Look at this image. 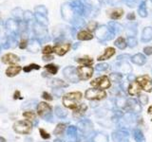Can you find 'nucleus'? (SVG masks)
Segmentation results:
<instances>
[{"label":"nucleus","mask_w":152,"mask_h":142,"mask_svg":"<svg viewBox=\"0 0 152 142\" xmlns=\"http://www.w3.org/2000/svg\"><path fill=\"white\" fill-rule=\"evenodd\" d=\"M96 36L100 41H108L113 39V37L115 36L109 30L107 26H102L96 30Z\"/></svg>","instance_id":"39448f33"},{"label":"nucleus","mask_w":152,"mask_h":142,"mask_svg":"<svg viewBox=\"0 0 152 142\" xmlns=\"http://www.w3.org/2000/svg\"><path fill=\"white\" fill-rule=\"evenodd\" d=\"M21 70H22V67L20 65L12 64L6 69L5 73H6V75L8 76V77H14V76H16V75H18L19 73H20Z\"/></svg>","instance_id":"ddd939ff"},{"label":"nucleus","mask_w":152,"mask_h":142,"mask_svg":"<svg viewBox=\"0 0 152 142\" xmlns=\"http://www.w3.org/2000/svg\"><path fill=\"white\" fill-rule=\"evenodd\" d=\"M126 31L128 33V36H134L137 32V24L134 22L129 23L126 26Z\"/></svg>","instance_id":"5701e85b"},{"label":"nucleus","mask_w":152,"mask_h":142,"mask_svg":"<svg viewBox=\"0 0 152 142\" xmlns=\"http://www.w3.org/2000/svg\"><path fill=\"white\" fill-rule=\"evenodd\" d=\"M90 84L94 86L95 88L98 89H107L110 87V80H109L107 76H102V77H99L97 79H95L94 80H92Z\"/></svg>","instance_id":"423d86ee"},{"label":"nucleus","mask_w":152,"mask_h":142,"mask_svg":"<svg viewBox=\"0 0 152 142\" xmlns=\"http://www.w3.org/2000/svg\"><path fill=\"white\" fill-rule=\"evenodd\" d=\"M97 28V23L94 22V21H91L88 23V30L90 32V31H93V30H96Z\"/></svg>","instance_id":"58836bf2"},{"label":"nucleus","mask_w":152,"mask_h":142,"mask_svg":"<svg viewBox=\"0 0 152 142\" xmlns=\"http://www.w3.org/2000/svg\"><path fill=\"white\" fill-rule=\"evenodd\" d=\"M107 27L109 28V30H111V32L113 33L114 35L119 34V33H120V32L123 30V27H122V25H120L119 23L114 22V21L109 22V23H108V25H107Z\"/></svg>","instance_id":"f3484780"},{"label":"nucleus","mask_w":152,"mask_h":142,"mask_svg":"<svg viewBox=\"0 0 152 142\" xmlns=\"http://www.w3.org/2000/svg\"><path fill=\"white\" fill-rule=\"evenodd\" d=\"M13 130L17 134L21 135H28L30 134L32 130V123L28 120H18L13 124Z\"/></svg>","instance_id":"f03ea898"},{"label":"nucleus","mask_w":152,"mask_h":142,"mask_svg":"<svg viewBox=\"0 0 152 142\" xmlns=\"http://www.w3.org/2000/svg\"><path fill=\"white\" fill-rule=\"evenodd\" d=\"M108 68V64L106 63H102V64H98L96 65V70L98 71H104Z\"/></svg>","instance_id":"4c0bfd02"},{"label":"nucleus","mask_w":152,"mask_h":142,"mask_svg":"<svg viewBox=\"0 0 152 142\" xmlns=\"http://www.w3.org/2000/svg\"><path fill=\"white\" fill-rule=\"evenodd\" d=\"M68 135L69 136H75L76 135V128L74 126H70L68 130Z\"/></svg>","instance_id":"79ce46f5"},{"label":"nucleus","mask_w":152,"mask_h":142,"mask_svg":"<svg viewBox=\"0 0 152 142\" xmlns=\"http://www.w3.org/2000/svg\"><path fill=\"white\" fill-rule=\"evenodd\" d=\"M133 136H134V139L136 142H145V141L144 135H142V131L139 129H136L134 131V135H133Z\"/></svg>","instance_id":"c85d7f7f"},{"label":"nucleus","mask_w":152,"mask_h":142,"mask_svg":"<svg viewBox=\"0 0 152 142\" xmlns=\"http://www.w3.org/2000/svg\"><path fill=\"white\" fill-rule=\"evenodd\" d=\"M114 54H115V49H114V47H107V49L104 50V54H102L101 56H99L97 58V60L98 61L108 60V59H110Z\"/></svg>","instance_id":"2eb2a0df"},{"label":"nucleus","mask_w":152,"mask_h":142,"mask_svg":"<svg viewBox=\"0 0 152 142\" xmlns=\"http://www.w3.org/2000/svg\"><path fill=\"white\" fill-rule=\"evenodd\" d=\"M13 99H22L21 96H20V91H15L14 92V95H13Z\"/></svg>","instance_id":"8fccbe9b"},{"label":"nucleus","mask_w":152,"mask_h":142,"mask_svg":"<svg viewBox=\"0 0 152 142\" xmlns=\"http://www.w3.org/2000/svg\"><path fill=\"white\" fill-rule=\"evenodd\" d=\"M126 44H127V46H129L130 47L136 46H137V40H136L135 36H127Z\"/></svg>","instance_id":"f704fd0d"},{"label":"nucleus","mask_w":152,"mask_h":142,"mask_svg":"<svg viewBox=\"0 0 152 142\" xmlns=\"http://www.w3.org/2000/svg\"><path fill=\"white\" fill-rule=\"evenodd\" d=\"M42 98H43V99H45L46 101H52V99H53V98H52L51 95L49 94L48 92H43V94H42Z\"/></svg>","instance_id":"37998d69"},{"label":"nucleus","mask_w":152,"mask_h":142,"mask_svg":"<svg viewBox=\"0 0 152 142\" xmlns=\"http://www.w3.org/2000/svg\"><path fill=\"white\" fill-rule=\"evenodd\" d=\"M107 96L106 92L104 90L98 89V88H90L88 89L85 93L86 99H89V101H99V99H103Z\"/></svg>","instance_id":"7ed1b4c3"},{"label":"nucleus","mask_w":152,"mask_h":142,"mask_svg":"<svg viewBox=\"0 0 152 142\" xmlns=\"http://www.w3.org/2000/svg\"><path fill=\"white\" fill-rule=\"evenodd\" d=\"M140 101L142 102V104H147V101H148V98H147L145 95H140Z\"/></svg>","instance_id":"c03bdc74"},{"label":"nucleus","mask_w":152,"mask_h":142,"mask_svg":"<svg viewBox=\"0 0 152 142\" xmlns=\"http://www.w3.org/2000/svg\"><path fill=\"white\" fill-rule=\"evenodd\" d=\"M124 14V11L122 9H116L112 11L109 14V17H110L112 20H118V19H120Z\"/></svg>","instance_id":"4be33fe9"},{"label":"nucleus","mask_w":152,"mask_h":142,"mask_svg":"<svg viewBox=\"0 0 152 142\" xmlns=\"http://www.w3.org/2000/svg\"><path fill=\"white\" fill-rule=\"evenodd\" d=\"M141 91V87L139 83H138L136 80L135 82H132L129 86H128V94L131 95V96H135V95H138Z\"/></svg>","instance_id":"a211bd4d"},{"label":"nucleus","mask_w":152,"mask_h":142,"mask_svg":"<svg viewBox=\"0 0 152 142\" xmlns=\"http://www.w3.org/2000/svg\"><path fill=\"white\" fill-rule=\"evenodd\" d=\"M136 82L139 83L141 89H144L145 91L150 92L152 91V80L149 79L148 76H142L137 79Z\"/></svg>","instance_id":"1a4fd4ad"},{"label":"nucleus","mask_w":152,"mask_h":142,"mask_svg":"<svg viewBox=\"0 0 152 142\" xmlns=\"http://www.w3.org/2000/svg\"><path fill=\"white\" fill-rule=\"evenodd\" d=\"M131 61L137 65H142L145 64L146 59H145V55H142V53H137L134 56L131 57Z\"/></svg>","instance_id":"6ab92c4d"},{"label":"nucleus","mask_w":152,"mask_h":142,"mask_svg":"<svg viewBox=\"0 0 152 142\" xmlns=\"http://www.w3.org/2000/svg\"><path fill=\"white\" fill-rule=\"evenodd\" d=\"M95 141L96 142H107V138L106 135H98L95 137Z\"/></svg>","instance_id":"ea45409f"},{"label":"nucleus","mask_w":152,"mask_h":142,"mask_svg":"<svg viewBox=\"0 0 152 142\" xmlns=\"http://www.w3.org/2000/svg\"><path fill=\"white\" fill-rule=\"evenodd\" d=\"M49 84L53 88H63V87L69 86L68 83H66V82H64V80H60V79H52L50 80Z\"/></svg>","instance_id":"dca6fc26"},{"label":"nucleus","mask_w":152,"mask_h":142,"mask_svg":"<svg viewBox=\"0 0 152 142\" xmlns=\"http://www.w3.org/2000/svg\"><path fill=\"white\" fill-rule=\"evenodd\" d=\"M55 115L59 117H66V115H68V113H66L65 109H63L60 106H57V107H55Z\"/></svg>","instance_id":"72a5a7b5"},{"label":"nucleus","mask_w":152,"mask_h":142,"mask_svg":"<svg viewBox=\"0 0 152 142\" xmlns=\"http://www.w3.org/2000/svg\"><path fill=\"white\" fill-rule=\"evenodd\" d=\"M125 58H129V55H126V54H123V55H120V56H118V60H125Z\"/></svg>","instance_id":"3c124183"},{"label":"nucleus","mask_w":152,"mask_h":142,"mask_svg":"<svg viewBox=\"0 0 152 142\" xmlns=\"http://www.w3.org/2000/svg\"><path fill=\"white\" fill-rule=\"evenodd\" d=\"M1 61L3 64H16L18 62H19V57L13 53H7L2 56Z\"/></svg>","instance_id":"9b49d317"},{"label":"nucleus","mask_w":152,"mask_h":142,"mask_svg":"<svg viewBox=\"0 0 152 142\" xmlns=\"http://www.w3.org/2000/svg\"><path fill=\"white\" fill-rule=\"evenodd\" d=\"M119 70H120L121 72H123V73H126L127 74V73L131 72V67L127 63H126V62H123V63H121L120 64H119Z\"/></svg>","instance_id":"c756f323"},{"label":"nucleus","mask_w":152,"mask_h":142,"mask_svg":"<svg viewBox=\"0 0 152 142\" xmlns=\"http://www.w3.org/2000/svg\"><path fill=\"white\" fill-rule=\"evenodd\" d=\"M63 73L65 78L71 83H78L80 80L77 74V69L74 68L73 66H68V67H66L63 71Z\"/></svg>","instance_id":"6e6552de"},{"label":"nucleus","mask_w":152,"mask_h":142,"mask_svg":"<svg viewBox=\"0 0 152 142\" xmlns=\"http://www.w3.org/2000/svg\"><path fill=\"white\" fill-rule=\"evenodd\" d=\"M26 46H27V40H22L20 45H19V47L20 49H25Z\"/></svg>","instance_id":"09e8293b"},{"label":"nucleus","mask_w":152,"mask_h":142,"mask_svg":"<svg viewBox=\"0 0 152 142\" xmlns=\"http://www.w3.org/2000/svg\"><path fill=\"white\" fill-rule=\"evenodd\" d=\"M121 78H122V76L120 74H117V73H112V74H110V79H111L112 82H114V83L120 82Z\"/></svg>","instance_id":"e433bc0d"},{"label":"nucleus","mask_w":152,"mask_h":142,"mask_svg":"<svg viewBox=\"0 0 152 142\" xmlns=\"http://www.w3.org/2000/svg\"><path fill=\"white\" fill-rule=\"evenodd\" d=\"M113 139L115 142H128L126 133H123V132H119V133H116V134H114Z\"/></svg>","instance_id":"412c9836"},{"label":"nucleus","mask_w":152,"mask_h":142,"mask_svg":"<svg viewBox=\"0 0 152 142\" xmlns=\"http://www.w3.org/2000/svg\"><path fill=\"white\" fill-rule=\"evenodd\" d=\"M39 133L41 135V137H42V138H44V139H49L50 137L49 133H47L44 129H39Z\"/></svg>","instance_id":"a19ab883"},{"label":"nucleus","mask_w":152,"mask_h":142,"mask_svg":"<svg viewBox=\"0 0 152 142\" xmlns=\"http://www.w3.org/2000/svg\"><path fill=\"white\" fill-rule=\"evenodd\" d=\"M65 130H66V125L63 124V123H59V124L57 125L56 128L54 129L53 133H54V135H60L65 132Z\"/></svg>","instance_id":"7c9ffc66"},{"label":"nucleus","mask_w":152,"mask_h":142,"mask_svg":"<svg viewBox=\"0 0 152 142\" xmlns=\"http://www.w3.org/2000/svg\"><path fill=\"white\" fill-rule=\"evenodd\" d=\"M126 19H127V20H129V21H134L135 20V14H134V12L128 13L127 15H126Z\"/></svg>","instance_id":"49530a36"},{"label":"nucleus","mask_w":152,"mask_h":142,"mask_svg":"<svg viewBox=\"0 0 152 142\" xmlns=\"http://www.w3.org/2000/svg\"><path fill=\"white\" fill-rule=\"evenodd\" d=\"M23 117H26L28 120L32 121L36 118V114L33 111H26V112L23 113Z\"/></svg>","instance_id":"2f4dec72"},{"label":"nucleus","mask_w":152,"mask_h":142,"mask_svg":"<svg viewBox=\"0 0 152 142\" xmlns=\"http://www.w3.org/2000/svg\"><path fill=\"white\" fill-rule=\"evenodd\" d=\"M77 38L80 41H88L93 38V35L88 30H81L78 32Z\"/></svg>","instance_id":"aec40b11"},{"label":"nucleus","mask_w":152,"mask_h":142,"mask_svg":"<svg viewBox=\"0 0 152 142\" xmlns=\"http://www.w3.org/2000/svg\"><path fill=\"white\" fill-rule=\"evenodd\" d=\"M114 45H115L119 49H125L127 46L126 41L125 40V38L124 37H119L118 39L115 41V43H114Z\"/></svg>","instance_id":"a878e982"},{"label":"nucleus","mask_w":152,"mask_h":142,"mask_svg":"<svg viewBox=\"0 0 152 142\" xmlns=\"http://www.w3.org/2000/svg\"><path fill=\"white\" fill-rule=\"evenodd\" d=\"M141 40L144 43H147L152 40V28L151 27H145L142 32Z\"/></svg>","instance_id":"4468645a"},{"label":"nucleus","mask_w":152,"mask_h":142,"mask_svg":"<svg viewBox=\"0 0 152 142\" xmlns=\"http://www.w3.org/2000/svg\"><path fill=\"white\" fill-rule=\"evenodd\" d=\"M45 69L47 70V72L50 74V75H55L57 72H58V69L59 67L55 64H47L45 65Z\"/></svg>","instance_id":"bb28decb"},{"label":"nucleus","mask_w":152,"mask_h":142,"mask_svg":"<svg viewBox=\"0 0 152 142\" xmlns=\"http://www.w3.org/2000/svg\"><path fill=\"white\" fill-rule=\"evenodd\" d=\"M138 12H139L141 17H146L147 16V6L145 4V1H142L139 8H138Z\"/></svg>","instance_id":"393cba45"},{"label":"nucleus","mask_w":152,"mask_h":142,"mask_svg":"<svg viewBox=\"0 0 152 142\" xmlns=\"http://www.w3.org/2000/svg\"><path fill=\"white\" fill-rule=\"evenodd\" d=\"M126 109L129 112H140L141 107L138 104L137 101L133 99H129L126 101Z\"/></svg>","instance_id":"f8f14e48"},{"label":"nucleus","mask_w":152,"mask_h":142,"mask_svg":"<svg viewBox=\"0 0 152 142\" xmlns=\"http://www.w3.org/2000/svg\"><path fill=\"white\" fill-rule=\"evenodd\" d=\"M77 69V74L80 80H87L90 79L93 75V68L91 66H86V65H81Z\"/></svg>","instance_id":"0eeeda50"},{"label":"nucleus","mask_w":152,"mask_h":142,"mask_svg":"<svg viewBox=\"0 0 152 142\" xmlns=\"http://www.w3.org/2000/svg\"><path fill=\"white\" fill-rule=\"evenodd\" d=\"M77 63H79L80 64L82 65H86V66H90L93 64V60L89 57H84V58H79L76 60Z\"/></svg>","instance_id":"cd10ccee"},{"label":"nucleus","mask_w":152,"mask_h":142,"mask_svg":"<svg viewBox=\"0 0 152 142\" xmlns=\"http://www.w3.org/2000/svg\"><path fill=\"white\" fill-rule=\"evenodd\" d=\"M52 52H54L53 46H51L50 45L45 46L44 47H43V49H42V53L44 54V55H50Z\"/></svg>","instance_id":"c9c22d12"},{"label":"nucleus","mask_w":152,"mask_h":142,"mask_svg":"<svg viewBox=\"0 0 152 142\" xmlns=\"http://www.w3.org/2000/svg\"><path fill=\"white\" fill-rule=\"evenodd\" d=\"M87 105L86 104H84V103H82V104H80V105L76 108V109H74L73 110V115H74V117H80V116H82L83 114L86 112V110H87Z\"/></svg>","instance_id":"b1692460"},{"label":"nucleus","mask_w":152,"mask_h":142,"mask_svg":"<svg viewBox=\"0 0 152 142\" xmlns=\"http://www.w3.org/2000/svg\"><path fill=\"white\" fill-rule=\"evenodd\" d=\"M53 56L52 55H43V60L44 61H51L53 60Z\"/></svg>","instance_id":"de8ad7c7"},{"label":"nucleus","mask_w":152,"mask_h":142,"mask_svg":"<svg viewBox=\"0 0 152 142\" xmlns=\"http://www.w3.org/2000/svg\"><path fill=\"white\" fill-rule=\"evenodd\" d=\"M38 69H40V65L36 64H28L23 68L24 72H26V73L31 72V70H38Z\"/></svg>","instance_id":"473e14b6"},{"label":"nucleus","mask_w":152,"mask_h":142,"mask_svg":"<svg viewBox=\"0 0 152 142\" xmlns=\"http://www.w3.org/2000/svg\"><path fill=\"white\" fill-rule=\"evenodd\" d=\"M37 114L40 117H42L43 120H50L51 118V106L50 104H48L46 102H40L37 105Z\"/></svg>","instance_id":"20e7f679"},{"label":"nucleus","mask_w":152,"mask_h":142,"mask_svg":"<svg viewBox=\"0 0 152 142\" xmlns=\"http://www.w3.org/2000/svg\"><path fill=\"white\" fill-rule=\"evenodd\" d=\"M81 99H82V93L81 92L68 93L63 97V104L66 108L74 110L80 105Z\"/></svg>","instance_id":"f257e3e1"},{"label":"nucleus","mask_w":152,"mask_h":142,"mask_svg":"<svg viewBox=\"0 0 152 142\" xmlns=\"http://www.w3.org/2000/svg\"><path fill=\"white\" fill-rule=\"evenodd\" d=\"M0 142H6V139H5L4 137L0 136Z\"/></svg>","instance_id":"603ef678"},{"label":"nucleus","mask_w":152,"mask_h":142,"mask_svg":"<svg viewBox=\"0 0 152 142\" xmlns=\"http://www.w3.org/2000/svg\"><path fill=\"white\" fill-rule=\"evenodd\" d=\"M148 114H151L152 115V105L149 107V109H148Z\"/></svg>","instance_id":"864d4df0"},{"label":"nucleus","mask_w":152,"mask_h":142,"mask_svg":"<svg viewBox=\"0 0 152 142\" xmlns=\"http://www.w3.org/2000/svg\"><path fill=\"white\" fill-rule=\"evenodd\" d=\"M70 49V44L69 43H64V44H56L53 46L54 52L59 56H64L66 53H68Z\"/></svg>","instance_id":"9d476101"},{"label":"nucleus","mask_w":152,"mask_h":142,"mask_svg":"<svg viewBox=\"0 0 152 142\" xmlns=\"http://www.w3.org/2000/svg\"><path fill=\"white\" fill-rule=\"evenodd\" d=\"M144 52H145V54L148 56L152 55V46H145L144 49Z\"/></svg>","instance_id":"a18cd8bd"}]
</instances>
